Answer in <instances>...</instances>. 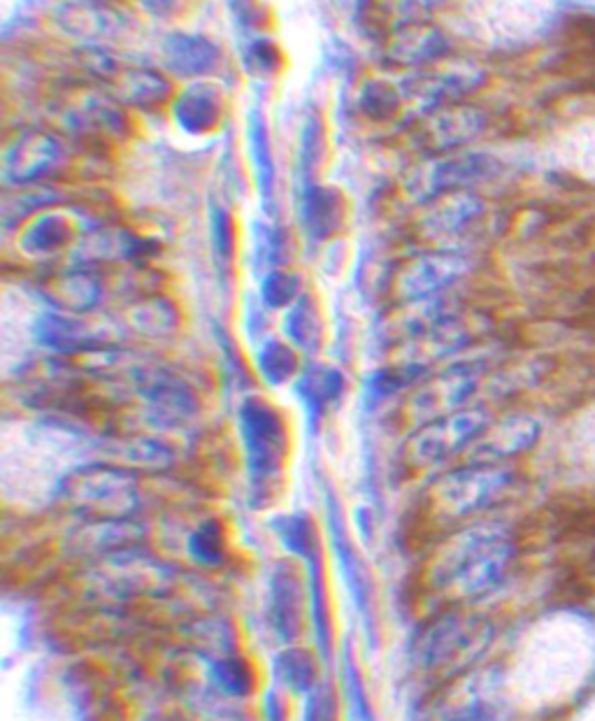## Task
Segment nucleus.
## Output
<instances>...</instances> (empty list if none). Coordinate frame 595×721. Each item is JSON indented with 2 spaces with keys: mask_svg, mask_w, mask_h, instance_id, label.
Listing matches in <instances>:
<instances>
[{
  "mask_svg": "<svg viewBox=\"0 0 595 721\" xmlns=\"http://www.w3.org/2000/svg\"><path fill=\"white\" fill-rule=\"evenodd\" d=\"M572 721H595V700H591L588 706H584L580 712L572 717Z\"/></svg>",
  "mask_w": 595,
  "mask_h": 721,
  "instance_id": "obj_13",
  "label": "nucleus"
},
{
  "mask_svg": "<svg viewBox=\"0 0 595 721\" xmlns=\"http://www.w3.org/2000/svg\"><path fill=\"white\" fill-rule=\"evenodd\" d=\"M298 368L293 349L284 342H268L258 354V371L270 384H284Z\"/></svg>",
  "mask_w": 595,
  "mask_h": 721,
  "instance_id": "obj_8",
  "label": "nucleus"
},
{
  "mask_svg": "<svg viewBox=\"0 0 595 721\" xmlns=\"http://www.w3.org/2000/svg\"><path fill=\"white\" fill-rule=\"evenodd\" d=\"M572 161L576 171L586 175H595V126H582L570 140Z\"/></svg>",
  "mask_w": 595,
  "mask_h": 721,
  "instance_id": "obj_12",
  "label": "nucleus"
},
{
  "mask_svg": "<svg viewBox=\"0 0 595 721\" xmlns=\"http://www.w3.org/2000/svg\"><path fill=\"white\" fill-rule=\"evenodd\" d=\"M468 384L470 377L465 373H454V371L446 373L440 380L425 384L412 400V405H409V410L425 423L446 417V412H450L454 405H458L463 396L468 394Z\"/></svg>",
  "mask_w": 595,
  "mask_h": 721,
  "instance_id": "obj_5",
  "label": "nucleus"
},
{
  "mask_svg": "<svg viewBox=\"0 0 595 721\" xmlns=\"http://www.w3.org/2000/svg\"><path fill=\"white\" fill-rule=\"evenodd\" d=\"M458 268L460 264L452 256H421L400 272L398 291L407 301L428 299V295H433L442 287L450 284L458 275Z\"/></svg>",
  "mask_w": 595,
  "mask_h": 721,
  "instance_id": "obj_4",
  "label": "nucleus"
},
{
  "mask_svg": "<svg viewBox=\"0 0 595 721\" xmlns=\"http://www.w3.org/2000/svg\"><path fill=\"white\" fill-rule=\"evenodd\" d=\"M342 386L345 382L338 371H332V368H312L310 373L298 380L295 392L305 403L310 415L319 417L342 394Z\"/></svg>",
  "mask_w": 595,
  "mask_h": 721,
  "instance_id": "obj_7",
  "label": "nucleus"
},
{
  "mask_svg": "<svg viewBox=\"0 0 595 721\" xmlns=\"http://www.w3.org/2000/svg\"><path fill=\"white\" fill-rule=\"evenodd\" d=\"M479 429V415L463 412V415H446L440 419L428 421L425 427L409 440L407 454L412 464L431 466L450 456L458 450Z\"/></svg>",
  "mask_w": 595,
  "mask_h": 721,
  "instance_id": "obj_3",
  "label": "nucleus"
},
{
  "mask_svg": "<svg viewBox=\"0 0 595 721\" xmlns=\"http://www.w3.org/2000/svg\"><path fill=\"white\" fill-rule=\"evenodd\" d=\"M59 289L63 293V301L68 303L66 307H72V310H86L96 303L101 295L96 280H93V277H84V275L68 277L66 282H61Z\"/></svg>",
  "mask_w": 595,
  "mask_h": 721,
  "instance_id": "obj_10",
  "label": "nucleus"
},
{
  "mask_svg": "<svg viewBox=\"0 0 595 721\" xmlns=\"http://www.w3.org/2000/svg\"><path fill=\"white\" fill-rule=\"evenodd\" d=\"M260 293L270 307H284L298 299V277L277 270L266 277Z\"/></svg>",
  "mask_w": 595,
  "mask_h": 721,
  "instance_id": "obj_11",
  "label": "nucleus"
},
{
  "mask_svg": "<svg viewBox=\"0 0 595 721\" xmlns=\"http://www.w3.org/2000/svg\"><path fill=\"white\" fill-rule=\"evenodd\" d=\"M37 340L54 349L72 351L86 347L93 340V330L84 322L66 317V314H45L37 319Z\"/></svg>",
  "mask_w": 595,
  "mask_h": 721,
  "instance_id": "obj_6",
  "label": "nucleus"
},
{
  "mask_svg": "<svg viewBox=\"0 0 595 721\" xmlns=\"http://www.w3.org/2000/svg\"><path fill=\"white\" fill-rule=\"evenodd\" d=\"M287 330L298 347L312 349L319 345L316 342L319 340V319H316V312L310 301L295 303V310L289 314V319H287Z\"/></svg>",
  "mask_w": 595,
  "mask_h": 721,
  "instance_id": "obj_9",
  "label": "nucleus"
},
{
  "mask_svg": "<svg viewBox=\"0 0 595 721\" xmlns=\"http://www.w3.org/2000/svg\"><path fill=\"white\" fill-rule=\"evenodd\" d=\"M595 671V631L582 617L556 613L518 640L508 691L518 708L547 710L570 702Z\"/></svg>",
  "mask_w": 595,
  "mask_h": 721,
  "instance_id": "obj_1",
  "label": "nucleus"
},
{
  "mask_svg": "<svg viewBox=\"0 0 595 721\" xmlns=\"http://www.w3.org/2000/svg\"><path fill=\"white\" fill-rule=\"evenodd\" d=\"M240 431L252 477L266 482L279 470L284 456L282 421L266 403L247 400L240 410Z\"/></svg>",
  "mask_w": 595,
  "mask_h": 721,
  "instance_id": "obj_2",
  "label": "nucleus"
}]
</instances>
